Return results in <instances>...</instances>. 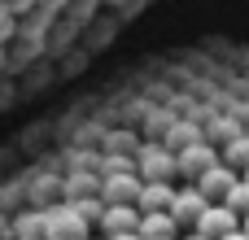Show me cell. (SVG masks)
Returning a JSON list of instances; mask_svg holds the SVG:
<instances>
[{
  "mask_svg": "<svg viewBox=\"0 0 249 240\" xmlns=\"http://www.w3.org/2000/svg\"><path fill=\"white\" fill-rule=\"evenodd\" d=\"M136 223H140V210H136V206H105V210H101V219H96V227H101L105 236L136 232Z\"/></svg>",
  "mask_w": 249,
  "mask_h": 240,
  "instance_id": "cell-10",
  "label": "cell"
},
{
  "mask_svg": "<svg viewBox=\"0 0 249 240\" xmlns=\"http://www.w3.org/2000/svg\"><path fill=\"white\" fill-rule=\"evenodd\" d=\"M241 232H245V236H249V214H241Z\"/></svg>",
  "mask_w": 249,
  "mask_h": 240,
  "instance_id": "cell-17",
  "label": "cell"
},
{
  "mask_svg": "<svg viewBox=\"0 0 249 240\" xmlns=\"http://www.w3.org/2000/svg\"><path fill=\"white\" fill-rule=\"evenodd\" d=\"M223 206H228L232 214H249V179H241V175H236V184L223 192Z\"/></svg>",
  "mask_w": 249,
  "mask_h": 240,
  "instance_id": "cell-13",
  "label": "cell"
},
{
  "mask_svg": "<svg viewBox=\"0 0 249 240\" xmlns=\"http://www.w3.org/2000/svg\"><path fill=\"white\" fill-rule=\"evenodd\" d=\"M241 179H249V166H245V171H241Z\"/></svg>",
  "mask_w": 249,
  "mask_h": 240,
  "instance_id": "cell-20",
  "label": "cell"
},
{
  "mask_svg": "<svg viewBox=\"0 0 249 240\" xmlns=\"http://www.w3.org/2000/svg\"><path fill=\"white\" fill-rule=\"evenodd\" d=\"M96 192L105 206H136L140 175L136 171H105V175H96Z\"/></svg>",
  "mask_w": 249,
  "mask_h": 240,
  "instance_id": "cell-3",
  "label": "cell"
},
{
  "mask_svg": "<svg viewBox=\"0 0 249 240\" xmlns=\"http://www.w3.org/2000/svg\"><path fill=\"white\" fill-rule=\"evenodd\" d=\"M184 240H206V236H197V232H188V236H184Z\"/></svg>",
  "mask_w": 249,
  "mask_h": 240,
  "instance_id": "cell-19",
  "label": "cell"
},
{
  "mask_svg": "<svg viewBox=\"0 0 249 240\" xmlns=\"http://www.w3.org/2000/svg\"><path fill=\"white\" fill-rule=\"evenodd\" d=\"M88 232H92V223L74 210V201L44 206V240H83Z\"/></svg>",
  "mask_w": 249,
  "mask_h": 240,
  "instance_id": "cell-1",
  "label": "cell"
},
{
  "mask_svg": "<svg viewBox=\"0 0 249 240\" xmlns=\"http://www.w3.org/2000/svg\"><path fill=\"white\" fill-rule=\"evenodd\" d=\"M9 240H44V210H18V219L9 223Z\"/></svg>",
  "mask_w": 249,
  "mask_h": 240,
  "instance_id": "cell-11",
  "label": "cell"
},
{
  "mask_svg": "<svg viewBox=\"0 0 249 240\" xmlns=\"http://www.w3.org/2000/svg\"><path fill=\"white\" fill-rule=\"evenodd\" d=\"M171 197H175V184H171V179H140L136 210H140V214H149V210H171Z\"/></svg>",
  "mask_w": 249,
  "mask_h": 240,
  "instance_id": "cell-8",
  "label": "cell"
},
{
  "mask_svg": "<svg viewBox=\"0 0 249 240\" xmlns=\"http://www.w3.org/2000/svg\"><path fill=\"white\" fill-rule=\"evenodd\" d=\"M236 227H241V214H232L223 201L206 206V210L197 214V223H193V232L206 236V240H219V236H228V232H236Z\"/></svg>",
  "mask_w": 249,
  "mask_h": 240,
  "instance_id": "cell-5",
  "label": "cell"
},
{
  "mask_svg": "<svg viewBox=\"0 0 249 240\" xmlns=\"http://www.w3.org/2000/svg\"><path fill=\"white\" fill-rule=\"evenodd\" d=\"M206 206H210V201H206L197 188H175V197H171V210H166V214L175 219V227H193V223H197V214H201Z\"/></svg>",
  "mask_w": 249,
  "mask_h": 240,
  "instance_id": "cell-7",
  "label": "cell"
},
{
  "mask_svg": "<svg viewBox=\"0 0 249 240\" xmlns=\"http://www.w3.org/2000/svg\"><path fill=\"white\" fill-rule=\"evenodd\" d=\"M232 184H236V171H232V166H223V162H214L210 171H201V175L193 179V188H197L210 206H214V201H223V192H228Z\"/></svg>",
  "mask_w": 249,
  "mask_h": 240,
  "instance_id": "cell-6",
  "label": "cell"
},
{
  "mask_svg": "<svg viewBox=\"0 0 249 240\" xmlns=\"http://www.w3.org/2000/svg\"><path fill=\"white\" fill-rule=\"evenodd\" d=\"M219 162V149L201 136V140H193V144H184V149H175V175H188V179H197L201 171H210Z\"/></svg>",
  "mask_w": 249,
  "mask_h": 240,
  "instance_id": "cell-4",
  "label": "cell"
},
{
  "mask_svg": "<svg viewBox=\"0 0 249 240\" xmlns=\"http://www.w3.org/2000/svg\"><path fill=\"white\" fill-rule=\"evenodd\" d=\"M0 240H9V236H0Z\"/></svg>",
  "mask_w": 249,
  "mask_h": 240,
  "instance_id": "cell-21",
  "label": "cell"
},
{
  "mask_svg": "<svg viewBox=\"0 0 249 240\" xmlns=\"http://www.w3.org/2000/svg\"><path fill=\"white\" fill-rule=\"evenodd\" d=\"M219 240H249V236L241 232V227H236V232H228V236H219Z\"/></svg>",
  "mask_w": 249,
  "mask_h": 240,
  "instance_id": "cell-15",
  "label": "cell"
},
{
  "mask_svg": "<svg viewBox=\"0 0 249 240\" xmlns=\"http://www.w3.org/2000/svg\"><path fill=\"white\" fill-rule=\"evenodd\" d=\"M105 240H140L136 232H118V236H105Z\"/></svg>",
  "mask_w": 249,
  "mask_h": 240,
  "instance_id": "cell-16",
  "label": "cell"
},
{
  "mask_svg": "<svg viewBox=\"0 0 249 240\" xmlns=\"http://www.w3.org/2000/svg\"><path fill=\"white\" fill-rule=\"evenodd\" d=\"M53 192H61V179H31V201H44Z\"/></svg>",
  "mask_w": 249,
  "mask_h": 240,
  "instance_id": "cell-14",
  "label": "cell"
},
{
  "mask_svg": "<svg viewBox=\"0 0 249 240\" xmlns=\"http://www.w3.org/2000/svg\"><path fill=\"white\" fill-rule=\"evenodd\" d=\"M61 192H66V201H74V197H96V175H92V171H66Z\"/></svg>",
  "mask_w": 249,
  "mask_h": 240,
  "instance_id": "cell-12",
  "label": "cell"
},
{
  "mask_svg": "<svg viewBox=\"0 0 249 240\" xmlns=\"http://www.w3.org/2000/svg\"><path fill=\"white\" fill-rule=\"evenodd\" d=\"M136 236L140 240H179V227H175V219L166 210H149V214H140Z\"/></svg>",
  "mask_w": 249,
  "mask_h": 240,
  "instance_id": "cell-9",
  "label": "cell"
},
{
  "mask_svg": "<svg viewBox=\"0 0 249 240\" xmlns=\"http://www.w3.org/2000/svg\"><path fill=\"white\" fill-rule=\"evenodd\" d=\"M131 166H136L140 179H171V175H175V153H171L162 140L140 136V144H136V153H131Z\"/></svg>",
  "mask_w": 249,
  "mask_h": 240,
  "instance_id": "cell-2",
  "label": "cell"
},
{
  "mask_svg": "<svg viewBox=\"0 0 249 240\" xmlns=\"http://www.w3.org/2000/svg\"><path fill=\"white\" fill-rule=\"evenodd\" d=\"M0 236H9V223H4V219H0Z\"/></svg>",
  "mask_w": 249,
  "mask_h": 240,
  "instance_id": "cell-18",
  "label": "cell"
}]
</instances>
